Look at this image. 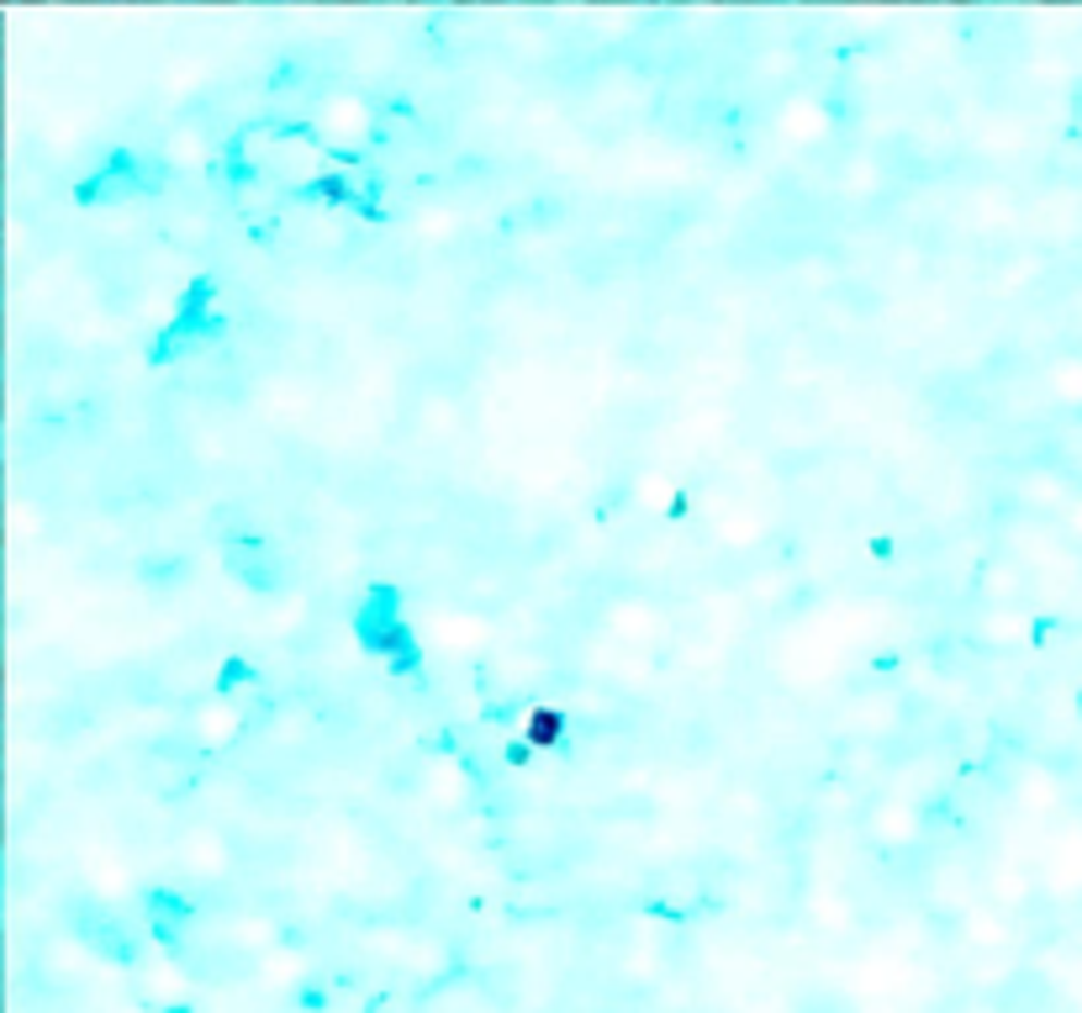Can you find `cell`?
Masks as SVG:
<instances>
[{
	"mask_svg": "<svg viewBox=\"0 0 1082 1013\" xmlns=\"http://www.w3.org/2000/svg\"><path fill=\"white\" fill-rule=\"evenodd\" d=\"M127 586H138V581H127ZM339 633H344V644H349L359 660L381 670L385 681L407 687V681H418L422 665H428L418 618H413V596L402 592L396 581H376V586H365V592L354 596L349 607H344V618H339Z\"/></svg>",
	"mask_w": 1082,
	"mask_h": 1013,
	"instance_id": "cell-1",
	"label": "cell"
}]
</instances>
